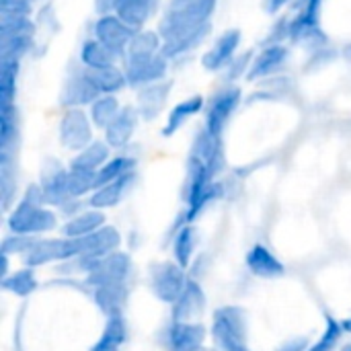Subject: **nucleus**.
<instances>
[{
	"instance_id": "1",
	"label": "nucleus",
	"mask_w": 351,
	"mask_h": 351,
	"mask_svg": "<svg viewBox=\"0 0 351 351\" xmlns=\"http://www.w3.org/2000/svg\"><path fill=\"white\" fill-rule=\"evenodd\" d=\"M218 0H167L156 31L162 53L175 62L193 53L210 35Z\"/></svg>"
},
{
	"instance_id": "2",
	"label": "nucleus",
	"mask_w": 351,
	"mask_h": 351,
	"mask_svg": "<svg viewBox=\"0 0 351 351\" xmlns=\"http://www.w3.org/2000/svg\"><path fill=\"white\" fill-rule=\"evenodd\" d=\"M41 185H29L19 204L8 212V230L12 234H43L58 226V214L45 208Z\"/></svg>"
},
{
	"instance_id": "3",
	"label": "nucleus",
	"mask_w": 351,
	"mask_h": 351,
	"mask_svg": "<svg viewBox=\"0 0 351 351\" xmlns=\"http://www.w3.org/2000/svg\"><path fill=\"white\" fill-rule=\"evenodd\" d=\"M216 175L197 158L187 156V179H185V222L193 224L206 206L222 195V185L214 181Z\"/></svg>"
},
{
	"instance_id": "4",
	"label": "nucleus",
	"mask_w": 351,
	"mask_h": 351,
	"mask_svg": "<svg viewBox=\"0 0 351 351\" xmlns=\"http://www.w3.org/2000/svg\"><path fill=\"white\" fill-rule=\"evenodd\" d=\"M37 23L23 14H0V60L23 62L35 49Z\"/></svg>"
},
{
	"instance_id": "5",
	"label": "nucleus",
	"mask_w": 351,
	"mask_h": 351,
	"mask_svg": "<svg viewBox=\"0 0 351 351\" xmlns=\"http://www.w3.org/2000/svg\"><path fill=\"white\" fill-rule=\"evenodd\" d=\"M247 313L241 306H222L214 315L212 339L216 351H251L247 346Z\"/></svg>"
},
{
	"instance_id": "6",
	"label": "nucleus",
	"mask_w": 351,
	"mask_h": 351,
	"mask_svg": "<svg viewBox=\"0 0 351 351\" xmlns=\"http://www.w3.org/2000/svg\"><path fill=\"white\" fill-rule=\"evenodd\" d=\"M243 103V88L239 84H222L206 101L204 109V128L216 136H224L230 119Z\"/></svg>"
},
{
	"instance_id": "7",
	"label": "nucleus",
	"mask_w": 351,
	"mask_h": 351,
	"mask_svg": "<svg viewBox=\"0 0 351 351\" xmlns=\"http://www.w3.org/2000/svg\"><path fill=\"white\" fill-rule=\"evenodd\" d=\"M95 130L86 109H64L58 123V138L66 150L76 154L95 142Z\"/></svg>"
},
{
	"instance_id": "8",
	"label": "nucleus",
	"mask_w": 351,
	"mask_h": 351,
	"mask_svg": "<svg viewBox=\"0 0 351 351\" xmlns=\"http://www.w3.org/2000/svg\"><path fill=\"white\" fill-rule=\"evenodd\" d=\"M101 95L93 86L86 68L80 62L70 64L62 90H60V105L62 109H88Z\"/></svg>"
},
{
	"instance_id": "9",
	"label": "nucleus",
	"mask_w": 351,
	"mask_h": 351,
	"mask_svg": "<svg viewBox=\"0 0 351 351\" xmlns=\"http://www.w3.org/2000/svg\"><path fill=\"white\" fill-rule=\"evenodd\" d=\"M187 274L179 263L162 261L150 269V288L154 296L165 304H175L187 288Z\"/></svg>"
},
{
	"instance_id": "10",
	"label": "nucleus",
	"mask_w": 351,
	"mask_h": 351,
	"mask_svg": "<svg viewBox=\"0 0 351 351\" xmlns=\"http://www.w3.org/2000/svg\"><path fill=\"white\" fill-rule=\"evenodd\" d=\"M128 78V86L134 90H140L148 84L167 80L171 60L165 53H156L150 58H138V60H123L121 62Z\"/></svg>"
},
{
	"instance_id": "11",
	"label": "nucleus",
	"mask_w": 351,
	"mask_h": 351,
	"mask_svg": "<svg viewBox=\"0 0 351 351\" xmlns=\"http://www.w3.org/2000/svg\"><path fill=\"white\" fill-rule=\"evenodd\" d=\"M138 29L130 27L125 21H121L115 12L113 14H103L97 16L93 27H90V37H95L97 41H101L105 47H109L113 53H117L123 60V53L132 41V37L136 35Z\"/></svg>"
},
{
	"instance_id": "12",
	"label": "nucleus",
	"mask_w": 351,
	"mask_h": 351,
	"mask_svg": "<svg viewBox=\"0 0 351 351\" xmlns=\"http://www.w3.org/2000/svg\"><path fill=\"white\" fill-rule=\"evenodd\" d=\"M68 173L70 169H66L58 158H45L41 165L39 185L43 189L45 202L60 210L66 208L70 202H74V197L70 195V187H68Z\"/></svg>"
},
{
	"instance_id": "13",
	"label": "nucleus",
	"mask_w": 351,
	"mask_h": 351,
	"mask_svg": "<svg viewBox=\"0 0 351 351\" xmlns=\"http://www.w3.org/2000/svg\"><path fill=\"white\" fill-rule=\"evenodd\" d=\"M290 47L286 43H265L251 62L249 74H247V82H261V80H269L276 74H280L288 62H290Z\"/></svg>"
},
{
	"instance_id": "14",
	"label": "nucleus",
	"mask_w": 351,
	"mask_h": 351,
	"mask_svg": "<svg viewBox=\"0 0 351 351\" xmlns=\"http://www.w3.org/2000/svg\"><path fill=\"white\" fill-rule=\"evenodd\" d=\"M208 331L195 321H171L162 331V346L167 351H202Z\"/></svg>"
},
{
	"instance_id": "15",
	"label": "nucleus",
	"mask_w": 351,
	"mask_h": 351,
	"mask_svg": "<svg viewBox=\"0 0 351 351\" xmlns=\"http://www.w3.org/2000/svg\"><path fill=\"white\" fill-rule=\"evenodd\" d=\"M132 274V259L128 253L115 251L103 257L97 267L86 276V286L103 288V286H115V284H128V278Z\"/></svg>"
},
{
	"instance_id": "16",
	"label": "nucleus",
	"mask_w": 351,
	"mask_h": 351,
	"mask_svg": "<svg viewBox=\"0 0 351 351\" xmlns=\"http://www.w3.org/2000/svg\"><path fill=\"white\" fill-rule=\"evenodd\" d=\"M243 41V33L239 29H226L222 31L214 43L204 51L202 56V66L208 72H222L237 56H239V47Z\"/></svg>"
},
{
	"instance_id": "17",
	"label": "nucleus",
	"mask_w": 351,
	"mask_h": 351,
	"mask_svg": "<svg viewBox=\"0 0 351 351\" xmlns=\"http://www.w3.org/2000/svg\"><path fill=\"white\" fill-rule=\"evenodd\" d=\"M121 245L119 230L113 226H103L97 232L80 239H70V253L74 257L90 255V257H107L109 253H115Z\"/></svg>"
},
{
	"instance_id": "18",
	"label": "nucleus",
	"mask_w": 351,
	"mask_h": 351,
	"mask_svg": "<svg viewBox=\"0 0 351 351\" xmlns=\"http://www.w3.org/2000/svg\"><path fill=\"white\" fill-rule=\"evenodd\" d=\"M189 156L202 160L216 177L224 171L226 167V158H224V142L220 136L212 134L210 130H206L204 125L195 132L191 148H189Z\"/></svg>"
},
{
	"instance_id": "19",
	"label": "nucleus",
	"mask_w": 351,
	"mask_h": 351,
	"mask_svg": "<svg viewBox=\"0 0 351 351\" xmlns=\"http://www.w3.org/2000/svg\"><path fill=\"white\" fill-rule=\"evenodd\" d=\"M72 259L70 253V239L62 237V239H37L33 243V247L23 255V263L25 267H41L47 263H64Z\"/></svg>"
},
{
	"instance_id": "20",
	"label": "nucleus",
	"mask_w": 351,
	"mask_h": 351,
	"mask_svg": "<svg viewBox=\"0 0 351 351\" xmlns=\"http://www.w3.org/2000/svg\"><path fill=\"white\" fill-rule=\"evenodd\" d=\"M171 90H173V82L169 78L136 90V109L140 117L144 121H154L156 117H160V113L169 103Z\"/></svg>"
},
{
	"instance_id": "21",
	"label": "nucleus",
	"mask_w": 351,
	"mask_h": 351,
	"mask_svg": "<svg viewBox=\"0 0 351 351\" xmlns=\"http://www.w3.org/2000/svg\"><path fill=\"white\" fill-rule=\"evenodd\" d=\"M140 113L136 109V105H123V109L119 111V115L109 123V128L103 132L105 134V142L113 148V150H123L125 146H130L138 123H140Z\"/></svg>"
},
{
	"instance_id": "22",
	"label": "nucleus",
	"mask_w": 351,
	"mask_h": 351,
	"mask_svg": "<svg viewBox=\"0 0 351 351\" xmlns=\"http://www.w3.org/2000/svg\"><path fill=\"white\" fill-rule=\"evenodd\" d=\"M162 0H115V14L134 29H146L158 14Z\"/></svg>"
},
{
	"instance_id": "23",
	"label": "nucleus",
	"mask_w": 351,
	"mask_h": 351,
	"mask_svg": "<svg viewBox=\"0 0 351 351\" xmlns=\"http://www.w3.org/2000/svg\"><path fill=\"white\" fill-rule=\"evenodd\" d=\"M206 304H208V298H206L204 288L199 286V282L189 278L185 292L171 306V317H173L171 321H195L204 315Z\"/></svg>"
},
{
	"instance_id": "24",
	"label": "nucleus",
	"mask_w": 351,
	"mask_h": 351,
	"mask_svg": "<svg viewBox=\"0 0 351 351\" xmlns=\"http://www.w3.org/2000/svg\"><path fill=\"white\" fill-rule=\"evenodd\" d=\"M247 267L253 276L257 278H265V280H274V278H282L286 274L284 263L261 243L253 245L247 253Z\"/></svg>"
},
{
	"instance_id": "25",
	"label": "nucleus",
	"mask_w": 351,
	"mask_h": 351,
	"mask_svg": "<svg viewBox=\"0 0 351 351\" xmlns=\"http://www.w3.org/2000/svg\"><path fill=\"white\" fill-rule=\"evenodd\" d=\"M206 109V99L202 95H191L183 101H179L167 115V121L162 125V136L165 138H171L175 136L189 119H193L195 115L204 113Z\"/></svg>"
},
{
	"instance_id": "26",
	"label": "nucleus",
	"mask_w": 351,
	"mask_h": 351,
	"mask_svg": "<svg viewBox=\"0 0 351 351\" xmlns=\"http://www.w3.org/2000/svg\"><path fill=\"white\" fill-rule=\"evenodd\" d=\"M134 183H136V171L123 175L121 179H117V181H113V183H109V185H105V187H101L97 191H93L90 197H88V208L90 210L115 208L130 193Z\"/></svg>"
},
{
	"instance_id": "27",
	"label": "nucleus",
	"mask_w": 351,
	"mask_h": 351,
	"mask_svg": "<svg viewBox=\"0 0 351 351\" xmlns=\"http://www.w3.org/2000/svg\"><path fill=\"white\" fill-rule=\"evenodd\" d=\"M78 62L86 70H99V68H109V66L121 64V58L117 53H113L109 47H105L101 41H97L95 37H88L80 45Z\"/></svg>"
},
{
	"instance_id": "28",
	"label": "nucleus",
	"mask_w": 351,
	"mask_h": 351,
	"mask_svg": "<svg viewBox=\"0 0 351 351\" xmlns=\"http://www.w3.org/2000/svg\"><path fill=\"white\" fill-rule=\"evenodd\" d=\"M111 146L105 140H95L84 150L76 152L68 165L72 171H84V173H97L109 158H111Z\"/></svg>"
},
{
	"instance_id": "29",
	"label": "nucleus",
	"mask_w": 351,
	"mask_h": 351,
	"mask_svg": "<svg viewBox=\"0 0 351 351\" xmlns=\"http://www.w3.org/2000/svg\"><path fill=\"white\" fill-rule=\"evenodd\" d=\"M21 140V121L16 105L0 107V154H16Z\"/></svg>"
},
{
	"instance_id": "30",
	"label": "nucleus",
	"mask_w": 351,
	"mask_h": 351,
	"mask_svg": "<svg viewBox=\"0 0 351 351\" xmlns=\"http://www.w3.org/2000/svg\"><path fill=\"white\" fill-rule=\"evenodd\" d=\"M130 296L128 284H115V286H103V288H93V300L97 308L107 317L123 313L125 302Z\"/></svg>"
},
{
	"instance_id": "31",
	"label": "nucleus",
	"mask_w": 351,
	"mask_h": 351,
	"mask_svg": "<svg viewBox=\"0 0 351 351\" xmlns=\"http://www.w3.org/2000/svg\"><path fill=\"white\" fill-rule=\"evenodd\" d=\"M93 86L97 88L99 95H119L128 86L125 70L121 64L109 66V68H99V70H86Z\"/></svg>"
},
{
	"instance_id": "32",
	"label": "nucleus",
	"mask_w": 351,
	"mask_h": 351,
	"mask_svg": "<svg viewBox=\"0 0 351 351\" xmlns=\"http://www.w3.org/2000/svg\"><path fill=\"white\" fill-rule=\"evenodd\" d=\"M156 53H162V37L160 33L154 29H140L136 31V35L132 37L125 53H123V60H138V58H150V56H156ZM121 60V62H123Z\"/></svg>"
},
{
	"instance_id": "33",
	"label": "nucleus",
	"mask_w": 351,
	"mask_h": 351,
	"mask_svg": "<svg viewBox=\"0 0 351 351\" xmlns=\"http://www.w3.org/2000/svg\"><path fill=\"white\" fill-rule=\"evenodd\" d=\"M103 226H105V214L101 210H86L68 218V222L62 226V237L80 239V237H88L97 232Z\"/></svg>"
},
{
	"instance_id": "34",
	"label": "nucleus",
	"mask_w": 351,
	"mask_h": 351,
	"mask_svg": "<svg viewBox=\"0 0 351 351\" xmlns=\"http://www.w3.org/2000/svg\"><path fill=\"white\" fill-rule=\"evenodd\" d=\"M128 339V325L123 319V313L107 317L105 329L99 337V341L90 348V351H119V348Z\"/></svg>"
},
{
	"instance_id": "35",
	"label": "nucleus",
	"mask_w": 351,
	"mask_h": 351,
	"mask_svg": "<svg viewBox=\"0 0 351 351\" xmlns=\"http://www.w3.org/2000/svg\"><path fill=\"white\" fill-rule=\"evenodd\" d=\"M136 171V158L134 156H128V154H117V156H111L97 173H95V191L121 179L123 175L128 173H134Z\"/></svg>"
},
{
	"instance_id": "36",
	"label": "nucleus",
	"mask_w": 351,
	"mask_h": 351,
	"mask_svg": "<svg viewBox=\"0 0 351 351\" xmlns=\"http://www.w3.org/2000/svg\"><path fill=\"white\" fill-rule=\"evenodd\" d=\"M123 109V105L119 103L117 95H101L86 111L90 115V121L97 130H107L109 123L119 115V111Z\"/></svg>"
},
{
	"instance_id": "37",
	"label": "nucleus",
	"mask_w": 351,
	"mask_h": 351,
	"mask_svg": "<svg viewBox=\"0 0 351 351\" xmlns=\"http://www.w3.org/2000/svg\"><path fill=\"white\" fill-rule=\"evenodd\" d=\"M21 62L0 60V107L16 105Z\"/></svg>"
},
{
	"instance_id": "38",
	"label": "nucleus",
	"mask_w": 351,
	"mask_h": 351,
	"mask_svg": "<svg viewBox=\"0 0 351 351\" xmlns=\"http://www.w3.org/2000/svg\"><path fill=\"white\" fill-rule=\"evenodd\" d=\"M195 245H197V230L193 228V224H185L181 226V230L175 234L173 239V255H175V263H179L183 269H187L193 261L195 255Z\"/></svg>"
},
{
	"instance_id": "39",
	"label": "nucleus",
	"mask_w": 351,
	"mask_h": 351,
	"mask_svg": "<svg viewBox=\"0 0 351 351\" xmlns=\"http://www.w3.org/2000/svg\"><path fill=\"white\" fill-rule=\"evenodd\" d=\"M14 195H16V154H0V199L4 210H10Z\"/></svg>"
},
{
	"instance_id": "40",
	"label": "nucleus",
	"mask_w": 351,
	"mask_h": 351,
	"mask_svg": "<svg viewBox=\"0 0 351 351\" xmlns=\"http://www.w3.org/2000/svg\"><path fill=\"white\" fill-rule=\"evenodd\" d=\"M0 286H2V290L10 292V294H14V296L25 298V296H29L31 292H35L37 280H35V274H33L31 267H23V269L10 274L8 278H4V280L0 282Z\"/></svg>"
},
{
	"instance_id": "41",
	"label": "nucleus",
	"mask_w": 351,
	"mask_h": 351,
	"mask_svg": "<svg viewBox=\"0 0 351 351\" xmlns=\"http://www.w3.org/2000/svg\"><path fill=\"white\" fill-rule=\"evenodd\" d=\"M325 319H327L325 333L321 335V339H319L315 346H311L306 351H333L335 348H337V343H339L341 335L346 333V331H343V325H341L337 319H333L331 315H327Z\"/></svg>"
},
{
	"instance_id": "42",
	"label": "nucleus",
	"mask_w": 351,
	"mask_h": 351,
	"mask_svg": "<svg viewBox=\"0 0 351 351\" xmlns=\"http://www.w3.org/2000/svg\"><path fill=\"white\" fill-rule=\"evenodd\" d=\"M253 56L255 53H251V51H247V53H239L222 72H220V76H222V80H224V84H237V80H241V78H247V74H249V68H251V62H253Z\"/></svg>"
},
{
	"instance_id": "43",
	"label": "nucleus",
	"mask_w": 351,
	"mask_h": 351,
	"mask_svg": "<svg viewBox=\"0 0 351 351\" xmlns=\"http://www.w3.org/2000/svg\"><path fill=\"white\" fill-rule=\"evenodd\" d=\"M68 187H70V195L74 199H80L86 193H93L95 191V173H84V171H72L70 169Z\"/></svg>"
},
{
	"instance_id": "44",
	"label": "nucleus",
	"mask_w": 351,
	"mask_h": 351,
	"mask_svg": "<svg viewBox=\"0 0 351 351\" xmlns=\"http://www.w3.org/2000/svg\"><path fill=\"white\" fill-rule=\"evenodd\" d=\"M37 241V237H31V234H8L4 237L2 241V249H0V255H25L33 243Z\"/></svg>"
},
{
	"instance_id": "45",
	"label": "nucleus",
	"mask_w": 351,
	"mask_h": 351,
	"mask_svg": "<svg viewBox=\"0 0 351 351\" xmlns=\"http://www.w3.org/2000/svg\"><path fill=\"white\" fill-rule=\"evenodd\" d=\"M39 0H0V14H23L31 16L33 6Z\"/></svg>"
},
{
	"instance_id": "46",
	"label": "nucleus",
	"mask_w": 351,
	"mask_h": 351,
	"mask_svg": "<svg viewBox=\"0 0 351 351\" xmlns=\"http://www.w3.org/2000/svg\"><path fill=\"white\" fill-rule=\"evenodd\" d=\"M308 348H311L308 337H292L286 343H282L276 351H306Z\"/></svg>"
},
{
	"instance_id": "47",
	"label": "nucleus",
	"mask_w": 351,
	"mask_h": 351,
	"mask_svg": "<svg viewBox=\"0 0 351 351\" xmlns=\"http://www.w3.org/2000/svg\"><path fill=\"white\" fill-rule=\"evenodd\" d=\"M294 0H261V6L267 14H280L286 6H290Z\"/></svg>"
},
{
	"instance_id": "48",
	"label": "nucleus",
	"mask_w": 351,
	"mask_h": 351,
	"mask_svg": "<svg viewBox=\"0 0 351 351\" xmlns=\"http://www.w3.org/2000/svg\"><path fill=\"white\" fill-rule=\"evenodd\" d=\"M95 10H97V16L113 14V10H115V0H95Z\"/></svg>"
},
{
	"instance_id": "49",
	"label": "nucleus",
	"mask_w": 351,
	"mask_h": 351,
	"mask_svg": "<svg viewBox=\"0 0 351 351\" xmlns=\"http://www.w3.org/2000/svg\"><path fill=\"white\" fill-rule=\"evenodd\" d=\"M341 325H343V331H346V333H351V319H346Z\"/></svg>"
},
{
	"instance_id": "50",
	"label": "nucleus",
	"mask_w": 351,
	"mask_h": 351,
	"mask_svg": "<svg viewBox=\"0 0 351 351\" xmlns=\"http://www.w3.org/2000/svg\"><path fill=\"white\" fill-rule=\"evenodd\" d=\"M341 351H351V343H348V346H346Z\"/></svg>"
}]
</instances>
